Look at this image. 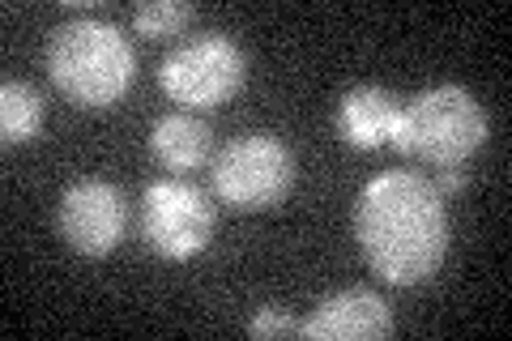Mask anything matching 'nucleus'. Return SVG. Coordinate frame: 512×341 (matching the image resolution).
Wrapping results in <instances>:
<instances>
[{
    "instance_id": "obj_1",
    "label": "nucleus",
    "mask_w": 512,
    "mask_h": 341,
    "mask_svg": "<svg viewBox=\"0 0 512 341\" xmlns=\"http://www.w3.org/2000/svg\"><path fill=\"white\" fill-rule=\"evenodd\" d=\"M355 239L376 278L423 286L448 252L444 197L423 171H384L355 201Z\"/></svg>"
},
{
    "instance_id": "obj_2",
    "label": "nucleus",
    "mask_w": 512,
    "mask_h": 341,
    "mask_svg": "<svg viewBox=\"0 0 512 341\" xmlns=\"http://www.w3.org/2000/svg\"><path fill=\"white\" fill-rule=\"evenodd\" d=\"M47 77L73 107L103 111L120 103L137 77L133 43L120 26L103 18H69L60 22L43 47Z\"/></svg>"
},
{
    "instance_id": "obj_3",
    "label": "nucleus",
    "mask_w": 512,
    "mask_h": 341,
    "mask_svg": "<svg viewBox=\"0 0 512 341\" xmlns=\"http://www.w3.org/2000/svg\"><path fill=\"white\" fill-rule=\"evenodd\" d=\"M487 141V111L466 86H431L402 103L393 145L427 167H466Z\"/></svg>"
},
{
    "instance_id": "obj_4",
    "label": "nucleus",
    "mask_w": 512,
    "mask_h": 341,
    "mask_svg": "<svg viewBox=\"0 0 512 341\" xmlns=\"http://www.w3.org/2000/svg\"><path fill=\"white\" fill-rule=\"evenodd\" d=\"M210 180L218 201L235 214L274 209L295 184V154L274 133H244L214 154Z\"/></svg>"
},
{
    "instance_id": "obj_5",
    "label": "nucleus",
    "mask_w": 512,
    "mask_h": 341,
    "mask_svg": "<svg viewBox=\"0 0 512 341\" xmlns=\"http://www.w3.org/2000/svg\"><path fill=\"white\" fill-rule=\"evenodd\" d=\"M248 77V56L231 35L222 30H205V35L180 43L167 52L158 81H163L167 99L180 103L184 111H210L231 103L244 90Z\"/></svg>"
},
{
    "instance_id": "obj_6",
    "label": "nucleus",
    "mask_w": 512,
    "mask_h": 341,
    "mask_svg": "<svg viewBox=\"0 0 512 341\" xmlns=\"http://www.w3.org/2000/svg\"><path fill=\"white\" fill-rule=\"evenodd\" d=\"M214 235V205L188 180H154L141 197V239L163 261H192Z\"/></svg>"
},
{
    "instance_id": "obj_7",
    "label": "nucleus",
    "mask_w": 512,
    "mask_h": 341,
    "mask_svg": "<svg viewBox=\"0 0 512 341\" xmlns=\"http://www.w3.org/2000/svg\"><path fill=\"white\" fill-rule=\"evenodd\" d=\"M124 192L111 184V180H77L64 188L60 197V239L69 243L77 256H99L116 252L120 248V235H124Z\"/></svg>"
},
{
    "instance_id": "obj_8",
    "label": "nucleus",
    "mask_w": 512,
    "mask_h": 341,
    "mask_svg": "<svg viewBox=\"0 0 512 341\" xmlns=\"http://www.w3.org/2000/svg\"><path fill=\"white\" fill-rule=\"evenodd\" d=\"M393 333V307L376 290H338L320 299L308 320H299V337L312 341H380Z\"/></svg>"
},
{
    "instance_id": "obj_9",
    "label": "nucleus",
    "mask_w": 512,
    "mask_h": 341,
    "mask_svg": "<svg viewBox=\"0 0 512 341\" xmlns=\"http://www.w3.org/2000/svg\"><path fill=\"white\" fill-rule=\"evenodd\" d=\"M397 120H402V99L389 94L384 86H350L338 99V137L355 150H380L393 145Z\"/></svg>"
},
{
    "instance_id": "obj_10",
    "label": "nucleus",
    "mask_w": 512,
    "mask_h": 341,
    "mask_svg": "<svg viewBox=\"0 0 512 341\" xmlns=\"http://www.w3.org/2000/svg\"><path fill=\"white\" fill-rule=\"evenodd\" d=\"M214 133L210 124L197 120L192 111H171L150 128V154L163 162L167 171H197L201 162H210Z\"/></svg>"
},
{
    "instance_id": "obj_11",
    "label": "nucleus",
    "mask_w": 512,
    "mask_h": 341,
    "mask_svg": "<svg viewBox=\"0 0 512 341\" xmlns=\"http://www.w3.org/2000/svg\"><path fill=\"white\" fill-rule=\"evenodd\" d=\"M43 116H47V107L35 86L13 81V77L0 86V137H5V145H26L30 137H39Z\"/></svg>"
},
{
    "instance_id": "obj_12",
    "label": "nucleus",
    "mask_w": 512,
    "mask_h": 341,
    "mask_svg": "<svg viewBox=\"0 0 512 341\" xmlns=\"http://www.w3.org/2000/svg\"><path fill=\"white\" fill-rule=\"evenodd\" d=\"M197 22V5L188 0H141L133 9V26L146 39H175Z\"/></svg>"
},
{
    "instance_id": "obj_13",
    "label": "nucleus",
    "mask_w": 512,
    "mask_h": 341,
    "mask_svg": "<svg viewBox=\"0 0 512 341\" xmlns=\"http://www.w3.org/2000/svg\"><path fill=\"white\" fill-rule=\"evenodd\" d=\"M248 333L252 337H291V333H299V320L278 312V307H261V312L248 320Z\"/></svg>"
},
{
    "instance_id": "obj_14",
    "label": "nucleus",
    "mask_w": 512,
    "mask_h": 341,
    "mask_svg": "<svg viewBox=\"0 0 512 341\" xmlns=\"http://www.w3.org/2000/svg\"><path fill=\"white\" fill-rule=\"evenodd\" d=\"M466 180H470V175L461 171V167H444V171H440L431 184H436L440 197H448V192H461V188H466Z\"/></svg>"
}]
</instances>
